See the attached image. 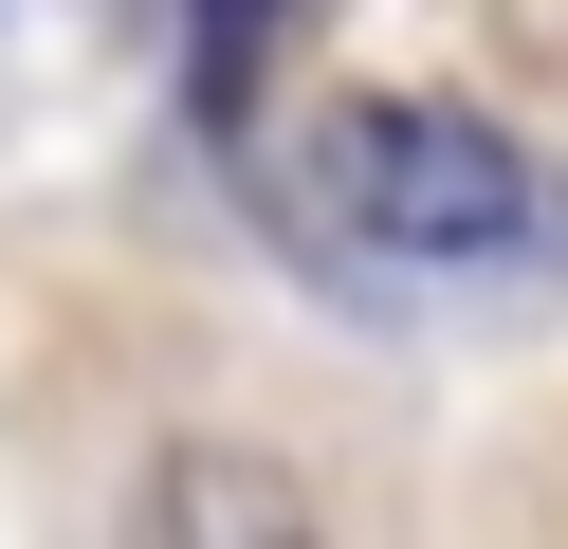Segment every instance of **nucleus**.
Masks as SVG:
<instances>
[{
  "label": "nucleus",
  "instance_id": "nucleus-1",
  "mask_svg": "<svg viewBox=\"0 0 568 549\" xmlns=\"http://www.w3.org/2000/svg\"><path fill=\"white\" fill-rule=\"evenodd\" d=\"M312 183H331V220L367 256H404V275H477V256L531 238V146L495 129V110H440V92H348L331 146H312Z\"/></svg>",
  "mask_w": 568,
  "mask_h": 549
},
{
  "label": "nucleus",
  "instance_id": "nucleus-2",
  "mask_svg": "<svg viewBox=\"0 0 568 549\" xmlns=\"http://www.w3.org/2000/svg\"><path fill=\"white\" fill-rule=\"evenodd\" d=\"M148 531H312V495L257 476V458H165L148 476Z\"/></svg>",
  "mask_w": 568,
  "mask_h": 549
},
{
  "label": "nucleus",
  "instance_id": "nucleus-3",
  "mask_svg": "<svg viewBox=\"0 0 568 549\" xmlns=\"http://www.w3.org/2000/svg\"><path fill=\"white\" fill-rule=\"evenodd\" d=\"M294 19V0H202L184 19V73H202V129H239V92H257V37Z\"/></svg>",
  "mask_w": 568,
  "mask_h": 549
}]
</instances>
